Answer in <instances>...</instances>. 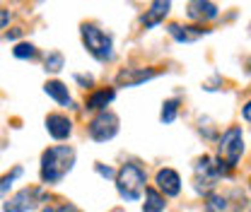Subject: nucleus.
Listing matches in <instances>:
<instances>
[{
  "mask_svg": "<svg viewBox=\"0 0 251 212\" xmlns=\"http://www.w3.org/2000/svg\"><path fill=\"white\" fill-rule=\"evenodd\" d=\"M75 164V150L73 147H49L41 154V181L44 183H58L73 169Z\"/></svg>",
  "mask_w": 251,
  "mask_h": 212,
  "instance_id": "nucleus-1",
  "label": "nucleus"
},
{
  "mask_svg": "<svg viewBox=\"0 0 251 212\" xmlns=\"http://www.w3.org/2000/svg\"><path fill=\"white\" fill-rule=\"evenodd\" d=\"M116 188H119L124 200L135 203L143 195V188H145V171L138 164H124L116 174Z\"/></svg>",
  "mask_w": 251,
  "mask_h": 212,
  "instance_id": "nucleus-2",
  "label": "nucleus"
},
{
  "mask_svg": "<svg viewBox=\"0 0 251 212\" xmlns=\"http://www.w3.org/2000/svg\"><path fill=\"white\" fill-rule=\"evenodd\" d=\"M82 41H85V48L92 53L97 61L106 63L114 58V44H111V36L104 34L97 24H82Z\"/></svg>",
  "mask_w": 251,
  "mask_h": 212,
  "instance_id": "nucleus-3",
  "label": "nucleus"
},
{
  "mask_svg": "<svg viewBox=\"0 0 251 212\" xmlns=\"http://www.w3.org/2000/svg\"><path fill=\"white\" fill-rule=\"evenodd\" d=\"M218 152H220V159L227 162L234 169V164L239 162V157L244 152V135H242V128L239 125H232V128L225 130V135L220 138Z\"/></svg>",
  "mask_w": 251,
  "mask_h": 212,
  "instance_id": "nucleus-4",
  "label": "nucleus"
},
{
  "mask_svg": "<svg viewBox=\"0 0 251 212\" xmlns=\"http://www.w3.org/2000/svg\"><path fill=\"white\" fill-rule=\"evenodd\" d=\"M119 133V118L111 111H101L92 123H90V138L97 142H106Z\"/></svg>",
  "mask_w": 251,
  "mask_h": 212,
  "instance_id": "nucleus-5",
  "label": "nucleus"
},
{
  "mask_svg": "<svg viewBox=\"0 0 251 212\" xmlns=\"http://www.w3.org/2000/svg\"><path fill=\"white\" fill-rule=\"evenodd\" d=\"M46 195L39 190V188H25L20 190L17 195H12L5 205H2V212H29L31 208H36L39 200H44Z\"/></svg>",
  "mask_w": 251,
  "mask_h": 212,
  "instance_id": "nucleus-6",
  "label": "nucleus"
},
{
  "mask_svg": "<svg viewBox=\"0 0 251 212\" xmlns=\"http://www.w3.org/2000/svg\"><path fill=\"white\" fill-rule=\"evenodd\" d=\"M157 75V70L152 68H126L116 75V85L119 87H135V85H143L148 80H152Z\"/></svg>",
  "mask_w": 251,
  "mask_h": 212,
  "instance_id": "nucleus-7",
  "label": "nucleus"
},
{
  "mask_svg": "<svg viewBox=\"0 0 251 212\" xmlns=\"http://www.w3.org/2000/svg\"><path fill=\"white\" fill-rule=\"evenodd\" d=\"M186 15L196 22H210L218 17V7L210 0H191L186 7Z\"/></svg>",
  "mask_w": 251,
  "mask_h": 212,
  "instance_id": "nucleus-8",
  "label": "nucleus"
},
{
  "mask_svg": "<svg viewBox=\"0 0 251 212\" xmlns=\"http://www.w3.org/2000/svg\"><path fill=\"white\" fill-rule=\"evenodd\" d=\"M169 7H172V0H152L150 2V10H145V15L140 17V24L143 27H157L167 15H169Z\"/></svg>",
  "mask_w": 251,
  "mask_h": 212,
  "instance_id": "nucleus-9",
  "label": "nucleus"
},
{
  "mask_svg": "<svg viewBox=\"0 0 251 212\" xmlns=\"http://www.w3.org/2000/svg\"><path fill=\"white\" fill-rule=\"evenodd\" d=\"M155 181H157V188L164 195H169V198L179 195V190H181V179H179V174L174 169H159Z\"/></svg>",
  "mask_w": 251,
  "mask_h": 212,
  "instance_id": "nucleus-10",
  "label": "nucleus"
},
{
  "mask_svg": "<svg viewBox=\"0 0 251 212\" xmlns=\"http://www.w3.org/2000/svg\"><path fill=\"white\" fill-rule=\"evenodd\" d=\"M46 130H49L51 138L65 140V138L73 133V123H70L68 116H63V114H49V116H46Z\"/></svg>",
  "mask_w": 251,
  "mask_h": 212,
  "instance_id": "nucleus-11",
  "label": "nucleus"
},
{
  "mask_svg": "<svg viewBox=\"0 0 251 212\" xmlns=\"http://www.w3.org/2000/svg\"><path fill=\"white\" fill-rule=\"evenodd\" d=\"M167 31L172 34V39H176L179 44H191V41H198L205 29H201V27H181V24H169Z\"/></svg>",
  "mask_w": 251,
  "mask_h": 212,
  "instance_id": "nucleus-12",
  "label": "nucleus"
},
{
  "mask_svg": "<svg viewBox=\"0 0 251 212\" xmlns=\"http://www.w3.org/2000/svg\"><path fill=\"white\" fill-rule=\"evenodd\" d=\"M114 96H116L114 90H97L87 96L85 106H87V111H106V106L114 101Z\"/></svg>",
  "mask_w": 251,
  "mask_h": 212,
  "instance_id": "nucleus-13",
  "label": "nucleus"
},
{
  "mask_svg": "<svg viewBox=\"0 0 251 212\" xmlns=\"http://www.w3.org/2000/svg\"><path fill=\"white\" fill-rule=\"evenodd\" d=\"M44 92L51 96V99H56L61 106H73V99H70V94H68V87L58 82V80H51V82H46L44 85Z\"/></svg>",
  "mask_w": 251,
  "mask_h": 212,
  "instance_id": "nucleus-14",
  "label": "nucleus"
},
{
  "mask_svg": "<svg viewBox=\"0 0 251 212\" xmlns=\"http://www.w3.org/2000/svg\"><path fill=\"white\" fill-rule=\"evenodd\" d=\"M164 198L157 193L155 188H145V205H143V212H164Z\"/></svg>",
  "mask_w": 251,
  "mask_h": 212,
  "instance_id": "nucleus-15",
  "label": "nucleus"
},
{
  "mask_svg": "<svg viewBox=\"0 0 251 212\" xmlns=\"http://www.w3.org/2000/svg\"><path fill=\"white\" fill-rule=\"evenodd\" d=\"M176 111H179V101L176 99H172V101H164V106H162V123H172L176 118Z\"/></svg>",
  "mask_w": 251,
  "mask_h": 212,
  "instance_id": "nucleus-16",
  "label": "nucleus"
},
{
  "mask_svg": "<svg viewBox=\"0 0 251 212\" xmlns=\"http://www.w3.org/2000/svg\"><path fill=\"white\" fill-rule=\"evenodd\" d=\"M63 63H65L63 53H58V51H51V53L46 56L44 65H46V70H49V72H58V70L63 68Z\"/></svg>",
  "mask_w": 251,
  "mask_h": 212,
  "instance_id": "nucleus-17",
  "label": "nucleus"
},
{
  "mask_svg": "<svg viewBox=\"0 0 251 212\" xmlns=\"http://www.w3.org/2000/svg\"><path fill=\"white\" fill-rule=\"evenodd\" d=\"M12 53H15V58H22V61L36 58V48H34L31 44H17V46L12 48Z\"/></svg>",
  "mask_w": 251,
  "mask_h": 212,
  "instance_id": "nucleus-18",
  "label": "nucleus"
},
{
  "mask_svg": "<svg viewBox=\"0 0 251 212\" xmlns=\"http://www.w3.org/2000/svg\"><path fill=\"white\" fill-rule=\"evenodd\" d=\"M20 174H22V166H15V169H12L10 174H5V176L0 179V195H5V193L10 190V186H12V181H15V179H17Z\"/></svg>",
  "mask_w": 251,
  "mask_h": 212,
  "instance_id": "nucleus-19",
  "label": "nucleus"
},
{
  "mask_svg": "<svg viewBox=\"0 0 251 212\" xmlns=\"http://www.w3.org/2000/svg\"><path fill=\"white\" fill-rule=\"evenodd\" d=\"M44 212H77V210H75L73 205H68V203H65V205H56V208H46Z\"/></svg>",
  "mask_w": 251,
  "mask_h": 212,
  "instance_id": "nucleus-20",
  "label": "nucleus"
},
{
  "mask_svg": "<svg viewBox=\"0 0 251 212\" xmlns=\"http://www.w3.org/2000/svg\"><path fill=\"white\" fill-rule=\"evenodd\" d=\"M97 171H99L101 176H106V179L114 176V169H111V166H101V164H97Z\"/></svg>",
  "mask_w": 251,
  "mask_h": 212,
  "instance_id": "nucleus-21",
  "label": "nucleus"
},
{
  "mask_svg": "<svg viewBox=\"0 0 251 212\" xmlns=\"http://www.w3.org/2000/svg\"><path fill=\"white\" fill-rule=\"evenodd\" d=\"M7 22H10V12L0 7V29H2V27H7Z\"/></svg>",
  "mask_w": 251,
  "mask_h": 212,
  "instance_id": "nucleus-22",
  "label": "nucleus"
},
{
  "mask_svg": "<svg viewBox=\"0 0 251 212\" xmlns=\"http://www.w3.org/2000/svg\"><path fill=\"white\" fill-rule=\"evenodd\" d=\"M20 34H22V29H12V31H7L5 36H7V39H17Z\"/></svg>",
  "mask_w": 251,
  "mask_h": 212,
  "instance_id": "nucleus-23",
  "label": "nucleus"
},
{
  "mask_svg": "<svg viewBox=\"0 0 251 212\" xmlns=\"http://www.w3.org/2000/svg\"><path fill=\"white\" fill-rule=\"evenodd\" d=\"M244 118H247V121L251 123V101L247 104V106H244Z\"/></svg>",
  "mask_w": 251,
  "mask_h": 212,
  "instance_id": "nucleus-24",
  "label": "nucleus"
},
{
  "mask_svg": "<svg viewBox=\"0 0 251 212\" xmlns=\"http://www.w3.org/2000/svg\"><path fill=\"white\" fill-rule=\"evenodd\" d=\"M249 183H251V179H249Z\"/></svg>",
  "mask_w": 251,
  "mask_h": 212,
  "instance_id": "nucleus-25",
  "label": "nucleus"
}]
</instances>
